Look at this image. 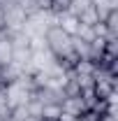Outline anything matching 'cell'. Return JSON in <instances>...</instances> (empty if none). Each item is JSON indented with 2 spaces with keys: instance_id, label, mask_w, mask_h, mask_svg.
<instances>
[{
  "instance_id": "1",
  "label": "cell",
  "mask_w": 118,
  "mask_h": 121,
  "mask_svg": "<svg viewBox=\"0 0 118 121\" xmlns=\"http://www.w3.org/2000/svg\"><path fill=\"white\" fill-rule=\"evenodd\" d=\"M60 112H67V114H72V117H81V114L86 112V105H83L81 95H74V98H65V100L60 103Z\"/></svg>"
},
{
  "instance_id": "2",
  "label": "cell",
  "mask_w": 118,
  "mask_h": 121,
  "mask_svg": "<svg viewBox=\"0 0 118 121\" xmlns=\"http://www.w3.org/2000/svg\"><path fill=\"white\" fill-rule=\"evenodd\" d=\"M56 21H58V26L65 30L67 35H74V33H76V28H79V19H76V16H72L70 12L58 14V16H56Z\"/></svg>"
},
{
  "instance_id": "3",
  "label": "cell",
  "mask_w": 118,
  "mask_h": 121,
  "mask_svg": "<svg viewBox=\"0 0 118 121\" xmlns=\"http://www.w3.org/2000/svg\"><path fill=\"white\" fill-rule=\"evenodd\" d=\"M12 58H14V49H12L9 37H0V68L12 63Z\"/></svg>"
},
{
  "instance_id": "4",
  "label": "cell",
  "mask_w": 118,
  "mask_h": 121,
  "mask_svg": "<svg viewBox=\"0 0 118 121\" xmlns=\"http://www.w3.org/2000/svg\"><path fill=\"white\" fill-rule=\"evenodd\" d=\"M104 28H106V35H118V9H111L109 14L104 16Z\"/></svg>"
},
{
  "instance_id": "5",
  "label": "cell",
  "mask_w": 118,
  "mask_h": 121,
  "mask_svg": "<svg viewBox=\"0 0 118 121\" xmlns=\"http://www.w3.org/2000/svg\"><path fill=\"white\" fill-rule=\"evenodd\" d=\"M79 23H86V26H95V23H100V16H97V12H95L93 5H90L86 12L79 14Z\"/></svg>"
},
{
  "instance_id": "6",
  "label": "cell",
  "mask_w": 118,
  "mask_h": 121,
  "mask_svg": "<svg viewBox=\"0 0 118 121\" xmlns=\"http://www.w3.org/2000/svg\"><path fill=\"white\" fill-rule=\"evenodd\" d=\"M90 5H93V0H72L67 12H70L72 16H76V19H79V14H81V12H86Z\"/></svg>"
},
{
  "instance_id": "7",
  "label": "cell",
  "mask_w": 118,
  "mask_h": 121,
  "mask_svg": "<svg viewBox=\"0 0 118 121\" xmlns=\"http://www.w3.org/2000/svg\"><path fill=\"white\" fill-rule=\"evenodd\" d=\"M70 2H72V0H51L49 12L58 16V14H63V12H67V9H70Z\"/></svg>"
}]
</instances>
